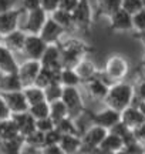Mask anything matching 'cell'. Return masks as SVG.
Returning a JSON list of instances; mask_svg holds the SVG:
<instances>
[{"label": "cell", "mask_w": 145, "mask_h": 154, "mask_svg": "<svg viewBox=\"0 0 145 154\" xmlns=\"http://www.w3.org/2000/svg\"><path fill=\"white\" fill-rule=\"evenodd\" d=\"M134 87L132 83L128 82H118L110 86L108 93H107L105 99H104V104L105 107H110L112 110L121 113L125 110L127 107L134 104Z\"/></svg>", "instance_id": "obj_1"}, {"label": "cell", "mask_w": 145, "mask_h": 154, "mask_svg": "<svg viewBox=\"0 0 145 154\" xmlns=\"http://www.w3.org/2000/svg\"><path fill=\"white\" fill-rule=\"evenodd\" d=\"M60 53H61V66L63 69H74L77 63L84 57H88L93 51L91 46L81 38L70 37L58 43Z\"/></svg>", "instance_id": "obj_2"}, {"label": "cell", "mask_w": 145, "mask_h": 154, "mask_svg": "<svg viewBox=\"0 0 145 154\" xmlns=\"http://www.w3.org/2000/svg\"><path fill=\"white\" fill-rule=\"evenodd\" d=\"M100 73L111 86L114 83L125 80L129 73V63L123 54H111L107 59L104 69L100 70Z\"/></svg>", "instance_id": "obj_3"}, {"label": "cell", "mask_w": 145, "mask_h": 154, "mask_svg": "<svg viewBox=\"0 0 145 154\" xmlns=\"http://www.w3.org/2000/svg\"><path fill=\"white\" fill-rule=\"evenodd\" d=\"M71 16L74 29H77L78 32L84 34H88L93 27V22H94L95 16L90 0H80V3L75 7V10L71 13Z\"/></svg>", "instance_id": "obj_4"}, {"label": "cell", "mask_w": 145, "mask_h": 154, "mask_svg": "<svg viewBox=\"0 0 145 154\" xmlns=\"http://www.w3.org/2000/svg\"><path fill=\"white\" fill-rule=\"evenodd\" d=\"M61 101L66 104L68 110V117H71L74 120H77L80 116L87 113V109L84 106L83 96L80 88L77 87H63V96Z\"/></svg>", "instance_id": "obj_5"}, {"label": "cell", "mask_w": 145, "mask_h": 154, "mask_svg": "<svg viewBox=\"0 0 145 154\" xmlns=\"http://www.w3.org/2000/svg\"><path fill=\"white\" fill-rule=\"evenodd\" d=\"M47 19H49V14L43 9L27 11L24 23H23V26H20V30L26 34H40Z\"/></svg>", "instance_id": "obj_6"}, {"label": "cell", "mask_w": 145, "mask_h": 154, "mask_svg": "<svg viewBox=\"0 0 145 154\" xmlns=\"http://www.w3.org/2000/svg\"><path fill=\"white\" fill-rule=\"evenodd\" d=\"M90 121H91V124L102 127V128L110 131L112 127L117 126L121 121V114L118 111L110 109V107H105V109H102L100 111L90 113Z\"/></svg>", "instance_id": "obj_7"}, {"label": "cell", "mask_w": 145, "mask_h": 154, "mask_svg": "<svg viewBox=\"0 0 145 154\" xmlns=\"http://www.w3.org/2000/svg\"><path fill=\"white\" fill-rule=\"evenodd\" d=\"M46 49H47V44L44 43V40L40 37L39 34H27L22 53L26 56V60L40 61L43 54H44Z\"/></svg>", "instance_id": "obj_8"}, {"label": "cell", "mask_w": 145, "mask_h": 154, "mask_svg": "<svg viewBox=\"0 0 145 154\" xmlns=\"http://www.w3.org/2000/svg\"><path fill=\"white\" fill-rule=\"evenodd\" d=\"M81 86L85 88V91L88 93V96L91 99L97 100V101H102V103H104V99H105L107 93H108V88H110V84L107 83V80L104 77L101 76L100 72L91 80L84 82Z\"/></svg>", "instance_id": "obj_9"}, {"label": "cell", "mask_w": 145, "mask_h": 154, "mask_svg": "<svg viewBox=\"0 0 145 154\" xmlns=\"http://www.w3.org/2000/svg\"><path fill=\"white\" fill-rule=\"evenodd\" d=\"M108 134V130L102 128V127H98V126H91L83 131L81 134V141H83V151H87V150H93V149H97L100 147L101 143L104 141L105 136ZM81 151V154H83Z\"/></svg>", "instance_id": "obj_10"}, {"label": "cell", "mask_w": 145, "mask_h": 154, "mask_svg": "<svg viewBox=\"0 0 145 154\" xmlns=\"http://www.w3.org/2000/svg\"><path fill=\"white\" fill-rule=\"evenodd\" d=\"M40 69H41V63L37 60H24L22 64H19V79L23 84V88L33 86L36 83V79L39 76Z\"/></svg>", "instance_id": "obj_11"}, {"label": "cell", "mask_w": 145, "mask_h": 154, "mask_svg": "<svg viewBox=\"0 0 145 154\" xmlns=\"http://www.w3.org/2000/svg\"><path fill=\"white\" fill-rule=\"evenodd\" d=\"M110 30L112 33H125V32H132L134 24H132V14L124 9H120L115 11L110 19Z\"/></svg>", "instance_id": "obj_12"}, {"label": "cell", "mask_w": 145, "mask_h": 154, "mask_svg": "<svg viewBox=\"0 0 145 154\" xmlns=\"http://www.w3.org/2000/svg\"><path fill=\"white\" fill-rule=\"evenodd\" d=\"M23 13H24L23 9H13L0 14V36L1 37L20 29V19Z\"/></svg>", "instance_id": "obj_13"}, {"label": "cell", "mask_w": 145, "mask_h": 154, "mask_svg": "<svg viewBox=\"0 0 145 154\" xmlns=\"http://www.w3.org/2000/svg\"><path fill=\"white\" fill-rule=\"evenodd\" d=\"M67 32L64 30L63 27H60L54 20H51L50 16L47 19V22L44 23V26L40 32V37L44 40V43L49 46V44H58L61 42L63 34H66Z\"/></svg>", "instance_id": "obj_14"}, {"label": "cell", "mask_w": 145, "mask_h": 154, "mask_svg": "<svg viewBox=\"0 0 145 154\" xmlns=\"http://www.w3.org/2000/svg\"><path fill=\"white\" fill-rule=\"evenodd\" d=\"M0 96L4 99L11 114H19V113L28 111V104L26 101L24 94H23V90L22 91H13V93H0Z\"/></svg>", "instance_id": "obj_15"}, {"label": "cell", "mask_w": 145, "mask_h": 154, "mask_svg": "<svg viewBox=\"0 0 145 154\" xmlns=\"http://www.w3.org/2000/svg\"><path fill=\"white\" fill-rule=\"evenodd\" d=\"M40 63H41V67H46V69L61 70V53H60L58 44H49Z\"/></svg>", "instance_id": "obj_16"}, {"label": "cell", "mask_w": 145, "mask_h": 154, "mask_svg": "<svg viewBox=\"0 0 145 154\" xmlns=\"http://www.w3.org/2000/svg\"><path fill=\"white\" fill-rule=\"evenodd\" d=\"M26 36L27 34L22 32L20 29L14 30L11 33L6 34L1 37V46H4L7 50H10L11 53H22L23 47H24V42H26Z\"/></svg>", "instance_id": "obj_17"}, {"label": "cell", "mask_w": 145, "mask_h": 154, "mask_svg": "<svg viewBox=\"0 0 145 154\" xmlns=\"http://www.w3.org/2000/svg\"><path fill=\"white\" fill-rule=\"evenodd\" d=\"M120 114H121V123H123L124 126L128 127L129 130H134L138 126H141L142 123H145L144 116H142V113H141V110L138 109L137 104H132V106H129V107H127Z\"/></svg>", "instance_id": "obj_18"}, {"label": "cell", "mask_w": 145, "mask_h": 154, "mask_svg": "<svg viewBox=\"0 0 145 154\" xmlns=\"http://www.w3.org/2000/svg\"><path fill=\"white\" fill-rule=\"evenodd\" d=\"M10 119L16 123L19 133H20L22 137H27L31 133L36 131V120L28 114V111L19 113V114H11Z\"/></svg>", "instance_id": "obj_19"}, {"label": "cell", "mask_w": 145, "mask_h": 154, "mask_svg": "<svg viewBox=\"0 0 145 154\" xmlns=\"http://www.w3.org/2000/svg\"><path fill=\"white\" fill-rule=\"evenodd\" d=\"M19 72V63H17L14 53L7 50L4 46H0V74H14Z\"/></svg>", "instance_id": "obj_20"}, {"label": "cell", "mask_w": 145, "mask_h": 154, "mask_svg": "<svg viewBox=\"0 0 145 154\" xmlns=\"http://www.w3.org/2000/svg\"><path fill=\"white\" fill-rule=\"evenodd\" d=\"M74 70H75V73L78 74V77L81 79V82H88V80H91L93 77H95L97 74H98V69H97V66L94 64V61L91 60V59H88V57H84V59H81V60L77 63V66L74 67Z\"/></svg>", "instance_id": "obj_21"}, {"label": "cell", "mask_w": 145, "mask_h": 154, "mask_svg": "<svg viewBox=\"0 0 145 154\" xmlns=\"http://www.w3.org/2000/svg\"><path fill=\"white\" fill-rule=\"evenodd\" d=\"M123 9V0H97V17H110Z\"/></svg>", "instance_id": "obj_22"}, {"label": "cell", "mask_w": 145, "mask_h": 154, "mask_svg": "<svg viewBox=\"0 0 145 154\" xmlns=\"http://www.w3.org/2000/svg\"><path fill=\"white\" fill-rule=\"evenodd\" d=\"M58 146L64 154H81L83 151L81 136H63Z\"/></svg>", "instance_id": "obj_23"}, {"label": "cell", "mask_w": 145, "mask_h": 154, "mask_svg": "<svg viewBox=\"0 0 145 154\" xmlns=\"http://www.w3.org/2000/svg\"><path fill=\"white\" fill-rule=\"evenodd\" d=\"M23 84L19 79V74H0V93H13L22 91Z\"/></svg>", "instance_id": "obj_24"}, {"label": "cell", "mask_w": 145, "mask_h": 154, "mask_svg": "<svg viewBox=\"0 0 145 154\" xmlns=\"http://www.w3.org/2000/svg\"><path fill=\"white\" fill-rule=\"evenodd\" d=\"M24 137L19 136L11 140L0 141V154H24Z\"/></svg>", "instance_id": "obj_25"}, {"label": "cell", "mask_w": 145, "mask_h": 154, "mask_svg": "<svg viewBox=\"0 0 145 154\" xmlns=\"http://www.w3.org/2000/svg\"><path fill=\"white\" fill-rule=\"evenodd\" d=\"M58 76H60V70H51V69L41 67L39 76L36 79L34 86H37L40 88H46L51 83H60L58 82Z\"/></svg>", "instance_id": "obj_26"}, {"label": "cell", "mask_w": 145, "mask_h": 154, "mask_svg": "<svg viewBox=\"0 0 145 154\" xmlns=\"http://www.w3.org/2000/svg\"><path fill=\"white\" fill-rule=\"evenodd\" d=\"M100 149L102 150V151H105V153L115 154V153H118L120 150L124 149V141L118 137L117 134L108 131V134H107L105 138H104V141L101 143Z\"/></svg>", "instance_id": "obj_27"}, {"label": "cell", "mask_w": 145, "mask_h": 154, "mask_svg": "<svg viewBox=\"0 0 145 154\" xmlns=\"http://www.w3.org/2000/svg\"><path fill=\"white\" fill-rule=\"evenodd\" d=\"M58 82L63 87H80L83 82L78 77L74 69H61L60 70V76H58Z\"/></svg>", "instance_id": "obj_28"}, {"label": "cell", "mask_w": 145, "mask_h": 154, "mask_svg": "<svg viewBox=\"0 0 145 154\" xmlns=\"http://www.w3.org/2000/svg\"><path fill=\"white\" fill-rule=\"evenodd\" d=\"M56 128L60 131L61 136H81L83 131L78 128L77 123L71 117H66L61 121H58L56 124Z\"/></svg>", "instance_id": "obj_29"}, {"label": "cell", "mask_w": 145, "mask_h": 154, "mask_svg": "<svg viewBox=\"0 0 145 154\" xmlns=\"http://www.w3.org/2000/svg\"><path fill=\"white\" fill-rule=\"evenodd\" d=\"M23 94H24V97H26V101H27L28 107L37 104V103H41V101H46L44 90L37 87V86H34V84L23 88Z\"/></svg>", "instance_id": "obj_30"}, {"label": "cell", "mask_w": 145, "mask_h": 154, "mask_svg": "<svg viewBox=\"0 0 145 154\" xmlns=\"http://www.w3.org/2000/svg\"><path fill=\"white\" fill-rule=\"evenodd\" d=\"M20 136L19 128H17L16 123L9 119V120L0 121V141H6V140H11Z\"/></svg>", "instance_id": "obj_31"}, {"label": "cell", "mask_w": 145, "mask_h": 154, "mask_svg": "<svg viewBox=\"0 0 145 154\" xmlns=\"http://www.w3.org/2000/svg\"><path fill=\"white\" fill-rule=\"evenodd\" d=\"M50 19L51 20H54V22H56L60 27L64 29L66 32L74 29V26H72V16H71V13H68V11L57 9L56 11H53V13L50 14Z\"/></svg>", "instance_id": "obj_32"}, {"label": "cell", "mask_w": 145, "mask_h": 154, "mask_svg": "<svg viewBox=\"0 0 145 154\" xmlns=\"http://www.w3.org/2000/svg\"><path fill=\"white\" fill-rule=\"evenodd\" d=\"M66 117H68V110L61 100L50 103V119L56 124L58 121H61L63 119H66Z\"/></svg>", "instance_id": "obj_33"}, {"label": "cell", "mask_w": 145, "mask_h": 154, "mask_svg": "<svg viewBox=\"0 0 145 154\" xmlns=\"http://www.w3.org/2000/svg\"><path fill=\"white\" fill-rule=\"evenodd\" d=\"M24 144H26V149H30V150H37V151H40V150L44 149V134L40 131H36L31 133L30 136H27V137H24Z\"/></svg>", "instance_id": "obj_34"}, {"label": "cell", "mask_w": 145, "mask_h": 154, "mask_svg": "<svg viewBox=\"0 0 145 154\" xmlns=\"http://www.w3.org/2000/svg\"><path fill=\"white\" fill-rule=\"evenodd\" d=\"M28 114L33 117L34 120H41V119H47L50 117V103L47 101H41L34 106L28 107Z\"/></svg>", "instance_id": "obj_35"}, {"label": "cell", "mask_w": 145, "mask_h": 154, "mask_svg": "<svg viewBox=\"0 0 145 154\" xmlns=\"http://www.w3.org/2000/svg\"><path fill=\"white\" fill-rule=\"evenodd\" d=\"M43 90H44V97L47 103H53V101H57V100H61L63 86L60 83H51Z\"/></svg>", "instance_id": "obj_36"}, {"label": "cell", "mask_w": 145, "mask_h": 154, "mask_svg": "<svg viewBox=\"0 0 145 154\" xmlns=\"http://www.w3.org/2000/svg\"><path fill=\"white\" fill-rule=\"evenodd\" d=\"M132 87H134L135 101H138V103L145 101V73L140 74L135 79V82L132 83Z\"/></svg>", "instance_id": "obj_37"}, {"label": "cell", "mask_w": 145, "mask_h": 154, "mask_svg": "<svg viewBox=\"0 0 145 154\" xmlns=\"http://www.w3.org/2000/svg\"><path fill=\"white\" fill-rule=\"evenodd\" d=\"M56 128V123L51 120L50 117H47V119H41V120H36V130L40 133H46L51 131V130H54Z\"/></svg>", "instance_id": "obj_38"}, {"label": "cell", "mask_w": 145, "mask_h": 154, "mask_svg": "<svg viewBox=\"0 0 145 154\" xmlns=\"http://www.w3.org/2000/svg\"><path fill=\"white\" fill-rule=\"evenodd\" d=\"M132 24H134V32L145 30V7H142L140 11L132 14Z\"/></svg>", "instance_id": "obj_39"}, {"label": "cell", "mask_w": 145, "mask_h": 154, "mask_svg": "<svg viewBox=\"0 0 145 154\" xmlns=\"http://www.w3.org/2000/svg\"><path fill=\"white\" fill-rule=\"evenodd\" d=\"M142 7H144V5L141 0H123V9L125 11H128L129 14H135Z\"/></svg>", "instance_id": "obj_40"}, {"label": "cell", "mask_w": 145, "mask_h": 154, "mask_svg": "<svg viewBox=\"0 0 145 154\" xmlns=\"http://www.w3.org/2000/svg\"><path fill=\"white\" fill-rule=\"evenodd\" d=\"M61 137L63 136L60 134V131H58L57 128H54V130H51V131H49V133H46L44 134V143H46L44 147H49V146H58Z\"/></svg>", "instance_id": "obj_41"}, {"label": "cell", "mask_w": 145, "mask_h": 154, "mask_svg": "<svg viewBox=\"0 0 145 154\" xmlns=\"http://www.w3.org/2000/svg\"><path fill=\"white\" fill-rule=\"evenodd\" d=\"M60 6V0H41V9L50 16L53 11H56Z\"/></svg>", "instance_id": "obj_42"}, {"label": "cell", "mask_w": 145, "mask_h": 154, "mask_svg": "<svg viewBox=\"0 0 145 154\" xmlns=\"http://www.w3.org/2000/svg\"><path fill=\"white\" fill-rule=\"evenodd\" d=\"M22 9L26 13L41 9V0H22Z\"/></svg>", "instance_id": "obj_43"}, {"label": "cell", "mask_w": 145, "mask_h": 154, "mask_svg": "<svg viewBox=\"0 0 145 154\" xmlns=\"http://www.w3.org/2000/svg\"><path fill=\"white\" fill-rule=\"evenodd\" d=\"M80 0H60V6L58 9L64 11H68V13H72L75 10V7L78 6Z\"/></svg>", "instance_id": "obj_44"}, {"label": "cell", "mask_w": 145, "mask_h": 154, "mask_svg": "<svg viewBox=\"0 0 145 154\" xmlns=\"http://www.w3.org/2000/svg\"><path fill=\"white\" fill-rule=\"evenodd\" d=\"M132 136H134L137 143H140L144 146L145 144V123H142L141 126H138L137 128L132 130Z\"/></svg>", "instance_id": "obj_45"}, {"label": "cell", "mask_w": 145, "mask_h": 154, "mask_svg": "<svg viewBox=\"0 0 145 154\" xmlns=\"http://www.w3.org/2000/svg\"><path fill=\"white\" fill-rule=\"evenodd\" d=\"M124 149L127 150L129 154H145V149L144 146L140 143H137V141H134V143H129L127 144V146H124Z\"/></svg>", "instance_id": "obj_46"}, {"label": "cell", "mask_w": 145, "mask_h": 154, "mask_svg": "<svg viewBox=\"0 0 145 154\" xmlns=\"http://www.w3.org/2000/svg\"><path fill=\"white\" fill-rule=\"evenodd\" d=\"M11 117V113L9 110V107L6 104L4 99L0 96V121H4V120H9Z\"/></svg>", "instance_id": "obj_47"}, {"label": "cell", "mask_w": 145, "mask_h": 154, "mask_svg": "<svg viewBox=\"0 0 145 154\" xmlns=\"http://www.w3.org/2000/svg\"><path fill=\"white\" fill-rule=\"evenodd\" d=\"M14 3H16V0H0V14L13 10Z\"/></svg>", "instance_id": "obj_48"}, {"label": "cell", "mask_w": 145, "mask_h": 154, "mask_svg": "<svg viewBox=\"0 0 145 154\" xmlns=\"http://www.w3.org/2000/svg\"><path fill=\"white\" fill-rule=\"evenodd\" d=\"M40 154H64V153L60 149V146H49V147H44L43 150H40Z\"/></svg>", "instance_id": "obj_49"}, {"label": "cell", "mask_w": 145, "mask_h": 154, "mask_svg": "<svg viewBox=\"0 0 145 154\" xmlns=\"http://www.w3.org/2000/svg\"><path fill=\"white\" fill-rule=\"evenodd\" d=\"M134 37L140 42V43H142L145 46V30H142V32H135Z\"/></svg>", "instance_id": "obj_50"}, {"label": "cell", "mask_w": 145, "mask_h": 154, "mask_svg": "<svg viewBox=\"0 0 145 154\" xmlns=\"http://www.w3.org/2000/svg\"><path fill=\"white\" fill-rule=\"evenodd\" d=\"M138 109L141 110V113H142V116H144V119H145V101H142V103H138Z\"/></svg>", "instance_id": "obj_51"}, {"label": "cell", "mask_w": 145, "mask_h": 154, "mask_svg": "<svg viewBox=\"0 0 145 154\" xmlns=\"http://www.w3.org/2000/svg\"><path fill=\"white\" fill-rule=\"evenodd\" d=\"M142 66L145 67V54H144V57H142Z\"/></svg>", "instance_id": "obj_52"}, {"label": "cell", "mask_w": 145, "mask_h": 154, "mask_svg": "<svg viewBox=\"0 0 145 154\" xmlns=\"http://www.w3.org/2000/svg\"><path fill=\"white\" fill-rule=\"evenodd\" d=\"M141 2H142V5H144V7H145V0H141Z\"/></svg>", "instance_id": "obj_53"}, {"label": "cell", "mask_w": 145, "mask_h": 154, "mask_svg": "<svg viewBox=\"0 0 145 154\" xmlns=\"http://www.w3.org/2000/svg\"><path fill=\"white\" fill-rule=\"evenodd\" d=\"M0 46H1V36H0Z\"/></svg>", "instance_id": "obj_54"}]
</instances>
